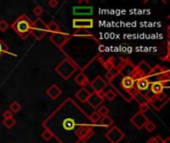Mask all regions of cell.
<instances>
[{"label":"cell","instance_id":"obj_9","mask_svg":"<svg viewBox=\"0 0 170 143\" xmlns=\"http://www.w3.org/2000/svg\"><path fill=\"white\" fill-rule=\"evenodd\" d=\"M90 86L94 90V93H98V91L105 90L106 86H108V82L98 75L93 82H90Z\"/></svg>","mask_w":170,"mask_h":143},{"label":"cell","instance_id":"obj_12","mask_svg":"<svg viewBox=\"0 0 170 143\" xmlns=\"http://www.w3.org/2000/svg\"><path fill=\"white\" fill-rule=\"evenodd\" d=\"M149 86H150V82H148L147 78H142V79H137L135 83H134V87H135L138 91H140V93L149 90Z\"/></svg>","mask_w":170,"mask_h":143},{"label":"cell","instance_id":"obj_25","mask_svg":"<svg viewBox=\"0 0 170 143\" xmlns=\"http://www.w3.org/2000/svg\"><path fill=\"white\" fill-rule=\"evenodd\" d=\"M101 118H102V116L97 112V111H94V112H93L92 114H91V116H89L90 121L92 122V124H94V125L98 124V122L100 121Z\"/></svg>","mask_w":170,"mask_h":143},{"label":"cell","instance_id":"obj_16","mask_svg":"<svg viewBox=\"0 0 170 143\" xmlns=\"http://www.w3.org/2000/svg\"><path fill=\"white\" fill-rule=\"evenodd\" d=\"M73 12L76 15H92L93 7H74Z\"/></svg>","mask_w":170,"mask_h":143},{"label":"cell","instance_id":"obj_36","mask_svg":"<svg viewBox=\"0 0 170 143\" xmlns=\"http://www.w3.org/2000/svg\"><path fill=\"white\" fill-rule=\"evenodd\" d=\"M156 98L159 99V101H169L168 95L166 94L165 93H161V94H157V95H156Z\"/></svg>","mask_w":170,"mask_h":143},{"label":"cell","instance_id":"obj_17","mask_svg":"<svg viewBox=\"0 0 170 143\" xmlns=\"http://www.w3.org/2000/svg\"><path fill=\"white\" fill-rule=\"evenodd\" d=\"M168 102V101H159V99H157L156 97L154 98V99H152L151 101H149L148 102V105H151L154 109H155L156 111H159L162 107H163L166 103Z\"/></svg>","mask_w":170,"mask_h":143},{"label":"cell","instance_id":"obj_13","mask_svg":"<svg viewBox=\"0 0 170 143\" xmlns=\"http://www.w3.org/2000/svg\"><path fill=\"white\" fill-rule=\"evenodd\" d=\"M134 83H135V81H134L131 75H129V77H124L120 79V86L126 91L134 87Z\"/></svg>","mask_w":170,"mask_h":143},{"label":"cell","instance_id":"obj_30","mask_svg":"<svg viewBox=\"0 0 170 143\" xmlns=\"http://www.w3.org/2000/svg\"><path fill=\"white\" fill-rule=\"evenodd\" d=\"M143 128H145V129H146V131H148V132H152V131L155 130V128H156V125L154 124V123H153L152 121L148 120L147 122L145 123V125H144Z\"/></svg>","mask_w":170,"mask_h":143},{"label":"cell","instance_id":"obj_40","mask_svg":"<svg viewBox=\"0 0 170 143\" xmlns=\"http://www.w3.org/2000/svg\"><path fill=\"white\" fill-rule=\"evenodd\" d=\"M163 143H170V138L166 137L165 139H163Z\"/></svg>","mask_w":170,"mask_h":143},{"label":"cell","instance_id":"obj_7","mask_svg":"<svg viewBox=\"0 0 170 143\" xmlns=\"http://www.w3.org/2000/svg\"><path fill=\"white\" fill-rule=\"evenodd\" d=\"M148 120L149 119L147 118V116H146L145 114L141 113L140 111H137V112L135 114H133L131 116V118H130V122H131L138 130L143 128L145 123L147 122Z\"/></svg>","mask_w":170,"mask_h":143},{"label":"cell","instance_id":"obj_14","mask_svg":"<svg viewBox=\"0 0 170 143\" xmlns=\"http://www.w3.org/2000/svg\"><path fill=\"white\" fill-rule=\"evenodd\" d=\"M75 82H76L79 86H81L82 87H85L88 85H90V79L89 78L87 77V75L81 72V73H79L76 77H75Z\"/></svg>","mask_w":170,"mask_h":143},{"label":"cell","instance_id":"obj_23","mask_svg":"<svg viewBox=\"0 0 170 143\" xmlns=\"http://www.w3.org/2000/svg\"><path fill=\"white\" fill-rule=\"evenodd\" d=\"M21 109H22V105H21V103H19L18 101H13V102L10 103L9 110H10L13 114L19 112V111H20Z\"/></svg>","mask_w":170,"mask_h":143},{"label":"cell","instance_id":"obj_10","mask_svg":"<svg viewBox=\"0 0 170 143\" xmlns=\"http://www.w3.org/2000/svg\"><path fill=\"white\" fill-rule=\"evenodd\" d=\"M46 94L50 98H52L55 101V99H57L62 94V90L57 85L53 83V85H51L48 89L46 90Z\"/></svg>","mask_w":170,"mask_h":143},{"label":"cell","instance_id":"obj_27","mask_svg":"<svg viewBox=\"0 0 170 143\" xmlns=\"http://www.w3.org/2000/svg\"><path fill=\"white\" fill-rule=\"evenodd\" d=\"M97 112H98V114H100L102 117H104V116H106V115H109V109L106 106L102 105V106L98 107V110L97 111Z\"/></svg>","mask_w":170,"mask_h":143},{"label":"cell","instance_id":"obj_37","mask_svg":"<svg viewBox=\"0 0 170 143\" xmlns=\"http://www.w3.org/2000/svg\"><path fill=\"white\" fill-rule=\"evenodd\" d=\"M11 117H13V113L11 112V111L9 109H7L5 110L4 112H3V118H11Z\"/></svg>","mask_w":170,"mask_h":143},{"label":"cell","instance_id":"obj_6","mask_svg":"<svg viewBox=\"0 0 170 143\" xmlns=\"http://www.w3.org/2000/svg\"><path fill=\"white\" fill-rule=\"evenodd\" d=\"M116 69H117L118 75H120L122 78L124 77H129V75H132L134 70H135V66H134L131 62L124 61V63H121L120 66L118 68H116Z\"/></svg>","mask_w":170,"mask_h":143},{"label":"cell","instance_id":"obj_22","mask_svg":"<svg viewBox=\"0 0 170 143\" xmlns=\"http://www.w3.org/2000/svg\"><path fill=\"white\" fill-rule=\"evenodd\" d=\"M3 54H9V55H12L14 57H16V55L15 54H12L11 52L9 51V48L8 46L6 45L5 42L3 41V40L0 39V56L3 55Z\"/></svg>","mask_w":170,"mask_h":143},{"label":"cell","instance_id":"obj_8","mask_svg":"<svg viewBox=\"0 0 170 143\" xmlns=\"http://www.w3.org/2000/svg\"><path fill=\"white\" fill-rule=\"evenodd\" d=\"M94 27V20L91 18H83V19H74L73 20V28L75 29H91Z\"/></svg>","mask_w":170,"mask_h":143},{"label":"cell","instance_id":"obj_26","mask_svg":"<svg viewBox=\"0 0 170 143\" xmlns=\"http://www.w3.org/2000/svg\"><path fill=\"white\" fill-rule=\"evenodd\" d=\"M74 36H83V37H92V34L90 33L88 30H85V29H79L77 30V32H75Z\"/></svg>","mask_w":170,"mask_h":143},{"label":"cell","instance_id":"obj_20","mask_svg":"<svg viewBox=\"0 0 170 143\" xmlns=\"http://www.w3.org/2000/svg\"><path fill=\"white\" fill-rule=\"evenodd\" d=\"M47 26H48V31L51 34H55V33H58V32H61V28L56 21H51L49 24H47Z\"/></svg>","mask_w":170,"mask_h":143},{"label":"cell","instance_id":"obj_41","mask_svg":"<svg viewBox=\"0 0 170 143\" xmlns=\"http://www.w3.org/2000/svg\"><path fill=\"white\" fill-rule=\"evenodd\" d=\"M126 143H130V142H126Z\"/></svg>","mask_w":170,"mask_h":143},{"label":"cell","instance_id":"obj_21","mask_svg":"<svg viewBox=\"0 0 170 143\" xmlns=\"http://www.w3.org/2000/svg\"><path fill=\"white\" fill-rule=\"evenodd\" d=\"M132 99H135V101H136L138 103H139V105H145V103H148L147 101H146V98L144 97L143 94L140 93V91H138V90L132 95Z\"/></svg>","mask_w":170,"mask_h":143},{"label":"cell","instance_id":"obj_18","mask_svg":"<svg viewBox=\"0 0 170 143\" xmlns=\"http://www.w3.org/2000/svg\"><path fill=\"white\" fill-rule=\"evenodd\" d=\"M149 90H151L153 94H155L157 95V94H159L161 93H163V90L164 89L162 87L160 82H152V83H150Z\"/></svg>","mask_w":170,"mask_h":143},{"label":"cell","instance_id":"obj_28","mask_svg":"<svg viewBox=\"0 0 170 143\" xmlns=\"http://www.w3.org/2000/svg\"><path fill=\"white\" fill-rule=\"evenodd\" d=\"M143 95H144V97L146 98V101H147V102L151 101L152 99H154V98L156 97V94H153L150 90H146L145 93L143 94Z\"/></svg>","mask_w":170,"mask_h":143},{"label":"cell","instance_id":"obj_2","mask_svg":"<svg viewBox=\"0 0 170 143\" xmlns=\"http://www.w3.org/2000/svg\"><path fill=\"white\" fill-rule=\"evenodd\" d=\"M55 71H56L65 81H67V79H69L72 77V75L77 71V67L75 66L74 63L71 62L69 59H64L56 68H55Z\"/></svg>","mask_w":170,"mask_h":143},{"label":"cell","instance_id":"obj_3","mask_svg":"<svg viewBox=\"0 0 170 143\" xmlns=\"http://www.w3.org/2000/svg\"><path fill=\"white\" fill-rule=\"evenodd\" d=\"M48 33H49V31H48V26H47V24L43 21L41 18H37L33 22L32 31H31V35L35 38V40L41 41Z\"/></svg>","mask_w":170,"mask_h":143},{"label":"cell","instance_id":"obj_5","mask_svg":"<svg viewBox=\"0 0 170 143\" xmlns=\"http://www.w3.org/2000/svg\"><path fill=\"white\" fill-rule=\"evenodd\" d=\"M70 39H71V35L65 33V32H62V31L58 32V33H55V34H51L50 36V41L52 42L54 45H56L59 49H62Z\"/></svg>","mask_w":170,"mask_h":143},{"label":"cell","instance_id":"obj_24","mask_svg":"<svg viewBox=\"0 0 170 143\" xmlns=\"http://www.w3.org/2000/svg\"><path fill=\"white\" fill-rule=\"evenodd\" d=\"M3 125H4L6 128H12V127L16 124V119H15L14 117H11V118H5V119H3Z\"/></svg>","mask_w":170,"mask_h":143},{"label":"cell","instance_id":"obj_15","mask_svg":"<svg viewBox=\"0 0 170 143\" xmlns=\"http://www.w3.org/2000/svg\"><path fill=\"white\" fill-rule=\"evenodd\" d=\"M90 95H91V93L86 89V87H82L80 90H78L76 93V97L83 103L87 102V101H88L90 97Z\"/></svg>","mask_w":170,"mask_h":143},{"label":"cell","instance_id":"obj_38","mask_svg":"<svg viewBox=\"0 0 170 143\" xmlns=\"http://www.w3.org/2000/svg\"><path fill=\"white\" fill-rule=\"evenodd\" d=\"M48 5L51 8H56L59 5V1L58 0H50V1L48 2Z\"/></svg>","mask_w":170,"mask_h":143},{"label":"cell","instance_id":"obj_39","mask_svg":"<svg viewBox=\"0 0 170 143\" xmlns=\"http://www.w3.org/2000/svg\"><path fill=\"white\" fill-rule=\"evenodd\" d=\"M97 94H98V97H100L101 98L105 99V93L104 90H102V91H98V93H97Z\"/></svg>","mask_w":170,"mask_h":143},{"label":"cell","instance_id":"obj_11","mask_svg":"<svg viewBox=\"0 0 170 143\" xmlns=\"http://www.w3.org/2000/svg\"><path fill=\"white\" fill-rule=\"evenodd\" d=\"M102 102H104V99L98 97L97 93H92V94H91L89 99L87 101V103H89V105L92 106L93 108H98V107L100 106Z\"/></svg>","mask_w":170,"mask_h":143},{"label":"cell","instance_id":"obj_31","mask_svg":"<svg viewBox=\"0 0 170 143\" xmlns=\"http://www.w3.org/2000/svg\"><path fill=\"white\" fill-rule=\"evenodd\" d=\"M41 137L44 139V140H46V141H49L51 138L53 137V134H52V132H51V131L49 130V129H45V131L44 132H43L42 134H41Z\"/></svg>","mask_w":170,"mask_h":143},{"label":"cell","instance_id":"obj_33","mask_svg":"<svg viewBox=\"0 0 170 143\" xmlns=\"http://www.w3.org/2000/svg\"><path fill=\"white\" fill-rule=\"evenodd\" d=\"M147 143H163V139H162L159 135H157V136L149 138Z\"/></svg>","mask_w":170,"mask_h":143},{"label":"cell","instance_id":"obj_4","mask_svg":"<svg viewBox=\"0 0 170 143\" xmlns=\"http://www.w3.org/2000/svg\"><path fill=\"white\" fill-rule=\"evenodd\" d=\"M105 137L108 139L110 143H120L122 139L125 137V134L118 128L117 126L113 125L109 128V130L105 134Z\"/></svg>","mask_w":170,"mask_h":143},{"label":"cell","instance_id":"obj_1","mask_svg":"<svg viewBox=\"0 0 170 143\" xmlns=\"http://www.w3.org/2000/svg\"><path fill=\"white\" fill-rule=\"evenodd\" d=\"M33 27V21L28 16L22 14L11 24V28L20 36L22 39H27L31 35Z\"/></svg>","mask_w":170,"mask_h":143},{"label":"cell","instance_id":"obj_34","mask_svg":"<svg viewBox=\"0 0 170 143\" xmlns=\"http://www.w3.org/2000/svg\"><path fill=\"white\" fill-rule=\"evenodd\" d=\"M9 28V24L7 21H5V20H1L0 21V31L2 32H5L7 29Z\"/></svg>","mask_w":170,"mask_h":143},{"label":"cell","instance_id":"obj_19","mask_svg":"<svg viewBox=\"0 0 170 143\" xmlns=\"http://www.w3.org/2000/svg\"><path fill=\"white\" fill-rule=\"evenodd\" d=\"M98 122H100L98 124H100L101 126H102V127H110V126H113V119L112 117H109V115H106V116L102 117Z\"/></svg>","mask_w":170,"mask_h":143},{"label":"cell","instance_id":"obj_35","mask_svg":"<svg viewBox=\"0 0 170 143\" xmlns=\"http://www.w3.org/2000/svg\"><path fill=\"white\" fill-rule=\"evenodd\" d=\"M149 108H150V105H148V103H145V105H139V110H138V111H140L141 113L145 114V113L149 110Z\"/></svg>","mask_w":170,"mask_h":143},{"label":"cell","instance_id":"obj_42","mask_svg":"<svg viewBox=\"0 0 170 143\" xmlns=\"http://www.w3.org/2000/svg\"><path fill=\"white\" fill-rule=\"evenodd\" d=\"M11 143H15V142H11Z\"/></svg>","mask_w":170,"mask_h":143},{"label":"cell","instance_id":"obj_32","mask_svg":"<svg viewBox=\"0 0 170 143\" xmlns=\"http://www.w3.org/2000/svg\"><path fill=\"white\" fill-rule=\"evenodd\" d=\"M43 12H44V9H43V7L40 5H36L33 8V13L36 16H38V18H39V16H41L43 14Z\"/></svg>","mask_w":170,"mask_h":143},{"label":"cell","instance_id":"obj_29","mask_svg":"<svg viewBox=\"0 0 170 143\" xmlns=\"http://www.w3.org/2000/svg\"><path fill=\"white\" fill-rule=\"evenodd\" d=\"M116 97V93L114 90H108L105 93V98H106V99H109V101H113L114 98Z\"/></svg>","mask_w":170,"mask_h":143}]
</instances>
